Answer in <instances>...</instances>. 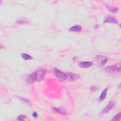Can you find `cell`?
Returning <instances> with one entry per match:
<instances>
[{
    "label": "cell",
    "instance_id": "7",
    "mask_svg": "<svg viewBox=\"0 0 121 121\" xmlns=\"http://www.w3.org/2000/svg\"><path fill=\"white\" fill-rule=\"evenodd\" d=\"M117 21L116 18L112 16H108L104 20V23H109L112 24H117Z\"/></svg>",
    "mask_w": 121,
    "mask_h": 121
},
{
    "label": "cell",
    "instance_id": "14",
    "mask_svg": "<svg viewBox=\"0 0 121 121\" xmlns=\"http://www.w3.org/2000/svg\"><path fill=\"white\" fill-rule=\"evenodd\" d=\"M121 112H119L118 113H117V114H116L112 118V121H120L121 119Z\"/></svg>",
    "mask_w": 121,
    "mask_h": 121
},
{
    "label": "cell",
    "instance_id": "6",
    "mask_svg": "<svg viewBox=\"0 0 121 121\" xmlns=\"http://www.w3.org/2000/svg\"><path fill=\"white\" fill-rule=\"evenodd\" d=\"M37 72V81H41L43 79L45 74V70L43 69L39 70Z\"/></svg>",
    "mask_w": 121,
    "mask_h": 121
},
{
    "label": "cell",
    "instance_id": "5",
    "mask_svg": "<svg viewBox=\"0 0 121 121\" xmlns=\"http://www.w3.org/2000/svg\"><path fill=\"white\" fill-rule=\"evenodd\" d=\"M26 80L29 83H31L35 81H37V72H33L29 75L27 77Z\"/></svg>",
    "mask_w": 121,
    "mask_h": 121
},
{
    "label": "cell",
    "instance_id": "8",
    "mask_svg": "<svg viewBox=\"0 0 121 121\" xmlns=\"http://www.w3.org/2000/svg\"><path fill=\"white\" fill-rule=\"evenodd\" d=\"M93 64L91 61H81L78 63V66L80 68H87L91 67Z\"/></svg>",
    "mask_w": 121,
    "mask_h": 121
},
{
    "label": "cell",
    "instance_id": "15",
    "mask_svg": "<svg viewBox=\"0 0 121 121\" xmlns=\"http://www.w3.org/2000/svg\"><path fill=\"white\" fill-rule=\"evenodd\" d=\"M26 118V116L24 115H20L19 116H18L17 118V120H19V121H24Z\"/></svg>",
    "mask_w": 121,
    "mask_h": 121
},
{
    "label": "cell",
    "instance_id": "13",
    "mask_svg": "<svg viewBox=\"0 0 121 121\" xmlns=\"http://www.w3.org/2000/svg\"><path fill=\"white\" fill-rule=\"evenodd\" d=\"M21 57L25 60L32 59V56L31 55L28 54H26V53H22V54H21Z\"/></svg>",
    "mask_w": 121,
    "mask_h": 121
},
{
    "label": "cell",
    "instance_id": "3",
    "mask_svg": "<svg viewBox=\"0 0 121 121\" xmlns=\"http://www.w3.org/2000/svg\"><path fill=\"white\" fill-rule=\"evenodd\" d=\"M66 75V79L69 82L74 81L79 78V76L78 74L72 72H67Z\"/></svg>",
    "mask_w": 121,
    "mask_h": 121
},
{
    "label": "cell",
    "instance_id": "16",
    "mask_svg": "<svg viewBox=\"0 0 121 121\" xmlns=\"http://www.w3.org/2000/svg\"><path fill=\"white\" fill-rule=\"evenodd\" d=\"M109 10L112 13H115V12H116L118 10V7H113V8H110Z\"/></svg>",
    "mask_w": 121,
    "mask_h": 121
},
{
    "label": "cell",
    "instance_id": "19",
    "mask_svg": "<svg viewBox=\"0 0 121 121\" xmlns=\"http://www.w3.org/2000/svg\"><path fill=\"white\" fill-rule=\"evenodd\" d=\"M32 116L33 117L36 118L37 117V113L36 112H34L33 113H32Z\"/></svg>",
    "mask_w": 121,
    "mask_h": 121
},
{
    "label": "cell",
    "instance_id": "1",
    "mask_svg": "<svg viewBox=\"0 0 121 121\" xmlns=\"http://www.w3.org/2000/svg\"><path fill=\"white\" fill-rule=\"evenodd\" d=\"M53 72L56 77L60 81H64L66 79V73H64L60 70L56 68H54L53 69Z\"/></svg>",
    "mask_w": 121,
    "mask_h": 121
},
{
    "label": "cell",
    "instance_id": "11",
    "mask_svg": "<svg viewBox=\"0 0 121 121\" xmlns=\"http://www.w3.org/2000/svg\"><path fill=\"white\" fill-rule=\"evenodd\" d=\"M82 30V27L79 25H74L70 27L69 30L70 32H79Z\"/></svg>",
    "mask_w": 121,
    "mask_h": 121
},
{
    "label": "cell",
    "instance_id": "12",
    "mask_svg": "<svg viewBox=\"0 0 121 121\" xmlns=\"http://www.w3.org/2000/svg\"><path fill=\"white\" fill-rule=\"evenodd\" d=\"M107 89H108L107 87L105 88V89H104V90L102 92L101 94L100 95L99 97L98 98V101L99 102H101V101H103L105 99V97L106 96Z\"/></svg>",
    "mask_w": 121,
    "mask_h": 121
},
{
    "label": "cell",
    "instance_id": "17",
    "mask_svg": "<svg viewBox=\"0 0 121 121\" xmlns=\"http://www.w3.org/2000/svg\"><path fill=\"white\" fill-rule=\"evenodd\" d=\"M27 22V21L25 20V19H19L18 20L16 21L17 23H18V24H25Z\"/></svg>",
    "mask_w": 121,
    "mask_h": 121
},
{
    "label": "cell",
    "instance_id": "4",
    "mask_svg": "<svg viewBox=\"0 0 121 121\" xmlns=\"http://www.w3.org/2000/svg\"><path fill=\"white\" fill-rule=\"evenodd\" d=\"M95 59L97 60H101V62L99 64L100 67L104 66L108 60V58L104 56H102L101 55H98L96 56Z\"/></svg>",
    "mask_w": 121,
    "mask_h": 121
},
{
    "label": "cell",
    "instance_id": "10",
    "mask_svg": "<svg viewBox=\"0 0 121 121\" xmlns=\"http://www.w3.org/2000/svg\"><path fill=\"white\" fill-rule=\"evenodd\" d=\"M52 110L56 112L59 113V114H61L62 115H65L67 113V110L66 109L63 108H52Z\"/></svg>",
    "mask_w": 121,
    "mask_h": 121
},
{
    "label": "cell",
    "instance_id": "18",
    "mask_svg": "<svg viewBox=\"0 0 121 121\" xmlns=\"http://www.w3.org/2000/svg\"><path fill=\"white\" fill-rule=\"evenodd\" d=\"M90 90L92 91H95L97 90V88L95 86H92L91 87H90Z\"/></svg>",
    "mask_w": 121,
    "mask_h": 121
},
{
    "label": "cell",
    "instance_id": "9",
    "mask_svg": "<svg viewBox=\"0 0 121 121\" xmlns=\"http://www.w3.org/2000/svg\"><path fill=\"white\" fill-rule=\"evenodd\" d=\"M105 70L107 71H117L120 72L121 71V66L119 65L118 67L116 66V65H112L110 66H108L105 68Z\"/></svg>",
    "mask_w": 121,
    "mask_h": 121
},
{
    "label": "cell",
    "instance_id": "2",
    "mask_svg": "<svg viewBox=\"0 0 121 121\" xmlns=\"http://www.w3.org/2000/svg\"><path fill=\"white\" fill-rule=\"evenodd\" d=\"M115 103L114 101L112 100L101 111L100 114H104L108 112L111 109H112L115 106Z\"/></svg>",
    "mask_w": 121,
    "mask_h": 121
}]
</instances>
